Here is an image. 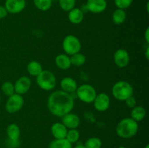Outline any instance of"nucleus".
Returning <instances> with one entry per match:
<instances>
[{
  "instance_id": "nucleus-1",
  "label": "nucleus",
  "mask_w": 149,
  "mask_h": 148,
  "mask_svg": "<svg viewBox=\"0 0 149 148\" xmlns=\"http://www.w3.org/2000/svg\"><path fill=\"white\" fill-rule=\"evenodd\" d=\"M74 107V100L71 94L62 90L53 91L48 97V110L56 117L62 118L71 112Z\"/></svg>"
},
{
  "instance_id": "nucleus-2",
  "label": "nucleus",
  "mask_w": 149,
  "mask_h": 148,
  "mask_svg": "<svg viewBox=\"0 0 149 148\" xmlns=\"http://www.w3.org/2000/svg\"><path fill=\"white\" fill-rule=\"evenodd\" d=\"M139 129L138 122L131 118H125L118 123L116 132L119 137L122 139H130L137 134Z\"/></svg>"
},
{
  "instance_id": "nucleus-3",
  "label": "nucleus",
  "mask_w": 149,
  "mask_h": 148,
  "mask_svg": "<svg viewBox=\"0 0 149 148\" xmlns=\"http://www.w3.org/2000/svg\"><path fill=\"white\" fill-rule=\"evenodd\" d=\"M113 97L119 101H125L133 95V87L127 81H119L113 84L111 89Z\"/></svg>"
},
{
  "instance_id": "nucleus-4",
  "label": "nucleus",
  "mask_w": 149,
  "mask_h": 148,
  "mask_svg": "<svg viewBox=\"0 0 149 148\" xmlns=\"http://www.w3.org/2000/svg\"><path fill=\"white\" fill-rule=\"evenodd\" d=\"M36 84L45 91H51L55 89L57 80L55 75L49 71H42L36 76Z\"/></svg>"
},
{
  "instance_id": "nucleus-5",
  "label": "nucleus",
  "mask_w": 149,
  "mask_h": 148,
  "mask_svg": "<svg viewBox=\"0 0 149 148\" xmlns=\"http://www.w3.org/2000/svg\"><path fill=\"white\" fill-rule=\"evenodd\" d=\"M62 46L65 54L68 56L79 52L81 49V44L79 39L74 35H68L63 39Z\"/></svg>"
},
{
  "instance_id": "nucleus-6",
  "label": "nucleus",
  "mask_w": 149,
  "mask_h": 148,
  "mask_svg": "<svg viewBox=\"0 0 149 148\" xmlns=\"http://www.w3.org/2000/svg\"><path fill=\"white\" fill-rule=\"evenodd\" d=\"M77 97L81 102L87 104L93 103L97 95V91L90 84H82L77 87L76 91Z\"/></svg>"
},
{
  "instance_id": "nucleus-7",
  "label": "nucleus",
  "mask_w": 149,
  "mask_h": 148,
  "mask_svg": "<svg viewBox=\"0 0 149 148\" xmlns=\"http://www.w3.org/2000/svg\"><path fill=\"white\" fill-rule=\"evenodd\" d=\"M24 104V99L22 95L15 93L8 97L5 104V109L7 113H16L20 111Z\"/></svg>"
},
{
  "instance_id": "nucleus-8",
  "label": "nucleus",
  "mask_w": 149,
  "mask_h": 148,
  "mask_svg": "<svg viewBox=\"0 0 149 148\" xmlns=\"http://www.w3.org/2000/svg\"><path fill=\"white\" fill-rule=\"evenodd\" d=\"M93 103L95 109L97 111L105 112L110 107V97L106 93H100L96 95Z\"/></svg>"
},
{
  "instance_id": "nucleus-9",
  "label": "nucleus",
  "mask_w": 149,
  "mask_h": 148,
  "mask_svg": "<svg viewBox=\"0 0 149 148\" xmlns=\"http://www.w3.org/2000/svg\"><path fill=\"white\" fill-rule=\"evenodd\" d=\"M87 12L93 14H99L107 8V1L106 0H87L85 4Z\"/></svg>"
},
{
  "instance_id": "nucleus-10",
  "label": "nucleus",
  "mask_w": 149,
  "mask_h": 148,
  "mask_svg": "<svg viewBox=\"0 0 149 148\" xmlns=\"http://www.w3.org/2000/svg\"><path fill=\"white\" fill-rule=\"evenodd\" d=\"M26 6V0H6L4 7L8 13L18 14L21 12Z\"/></svg>"
},
{
  "instance_id": "nucleus-11",
  "label": "nucleus",
  "mask_w": 149,
  "mask_h": 148,
  "mask_svg": "<svg viewBox=\"0 0 149 148\" xmlns=\"http://www.w3.org/2000/svg\"><path fill=\"white\" fill-rule=\"evenodd\" d=\"M130 55L125 49H119L113 55V61L115 65L120 68H125L130 62Z\"/></svg>"
},
{
  "instance_id": "nucleus-12",
  "label": "nucleus",
  "mask_w": 149,
  "mask_h": 148,
  "mask_svg": "<svg viewBox=\"0 0 149 148\" xmlns=\"http://www.w3.org/2000/svg\"><path fill=\"white\" fill-rule=\"evenodd\" d=\"M31 81L28 76H21L15 81L14 84L15 92L20 95L27 93L30 89Z\"/></svg>"
},
{
  "instance_id": "nucleus-13",
  "label": "nucleus",
  "mask_w": 149,
  "mask_h": 148,
  "mask_svg": "<svg viewBox=\"0 0 149 148\" xmlns=\"http://www.w3.org/2000/svg\"><path fill=\"white\" fill-rule=\"evenodd\" d=\"M62 123L68 129H77L80 125V118L77 114L70 112L63 116Z\"/></svg>"
},
{
  "instance_id": "nucleus-14",
  "label": "nucleus",
  "mask_w": 149,
  "mask_h": 148,
  "mask_svg": "<svg viewBox=\"0 0 149 148\" xmlns=\"http://www.w3.org/2000/svg\"><path fill=\"white\" fill-rule=\"evenodd\" d=\"M77 87V81L71 77H65L61 81V90L70 94L76 92Z\"/></svg>"
},
{
  "instance_id": "nucleus-15",
  "label": "nucleus",
  "mask_w": 149,
  "mask_h": 148,
  "mask_svg": "<svg viewBox=\"0 0 149 148\" xmlns=\"http://www.w3.org/2000/svg\"><path fill=\"white\" fill-rule=\"evenodd\" d=\"M50 131L55 139H65L68 132V129L62 123L57 122L52 125Z\"/></svg>"
},
{
  "instance_id": "nucleus-16",
  "label": "nucleus",
  "mask_w": 149,
  "mask_h": 148,
  "mask_svg": "<svg viewBox=\"0 0 149 148\" xmlns=\"http://www.w3.org/2000/svg\"><path fill=\"white\" fill-rule=\"evenodd\" d=\"M55 62L56 66L61 70H68L71 68V62L70 56L66 54H60L55 57Z\"/></svg>"
},
{
  "instance_id": "nucleus-17",
  "label": "nucleus",
  "mask_w": 149,
  "mask_h": 148,
  "mask_svg": "<svg viewBox=\"0 0 149 148\" xmlns=\"http://www.w3.org/2000/svg\"><path fill=\"white\" fill-rule=\"evenodd\" d=\"M84 13L81 11L80 8H75L74 7V9H72V10L68 12V20L72 24H80L83 21V20H84Z\"/></svg>"
},
{
  "instance_id": "nucleus-18",
  "label": "nucleus",
  "mask_w": 149,
  "mask_h": 148,
  "mask_svg": "<svg viewBox=\"0 0 149 148\" xmlns=\"http://www.w3.org/2000/svg\"><path fill=\"white\" fill-rule=\"evenodd\" d=\"M7 134L12 142H17L20 136V128L15 123H11L7 128Z\"/></svg>"
},
{
  "instance_id": "nucleus-19",
  "label": "nucleus",
  "mask_w": 149,
  "mask_h": 148,
  "mask_svg": "<svg viewBox=\"0 0 149 148\" xmlns=\"http://www.w3.org/2000/svg\"><path fill=\"white\" fill-rule=\"evenodd\" d=\"M130 115L131 118L138 123L145 118L146 115V111L143 106L136 105L132 109Z\"/></svg>"
},
{
  "instance_id": "nucleus-20",
  "label": "nucleus",
  "mask_w": 149,
  "mask_h": 148,
  "mask_svg": "<svg viewBox=\"0 0 149 148\" xmlns=\"http://www.w3.org/2000/svg\"><path fill=\"white\" fill-rule=\"evenodd\" d=\"M26 69H27L29 74H30L32 76L35 77L37 76L43 71V68H42V66L40 64V62L36 60H32L29 62V64L27 65V68Z\"/></svg>"
},
{
  "instance_id": "nucleus-21",
  "label": "nucleus",
  "mask_w": 149,
  "mask_h": 148,
  "mask_svg": "<svg viewBox=\"0 0 149 148\" xmlns=\"http://www.w3.org/2000/svg\"><path fill=\"white\" fill-rule=\"evenodd\" d=\"M112 21L116 25H122L126 20L127 13L125 10L122 9H116L112 13Z\"/></svg>"
},
{
  "instance_id": "nucleus-22",
  "label": "nucleus",
  "mask_w": 149,
  "mask_h": 148,
  "mask_svg": "<svg viewBox=\"0 0 149 148\" xmlns=\"http://www.w3.org/2000/svg\"><path fill=\"white\" fill-rule=\"evenodd\" d=\"M72 144L66 139H55L49 143V148H72Z\"/></svg>"
},
{
  "instance_id": "nucleus-23",
  "label": "nucleus",
  "mask_w": 149,
  "mask_h": 148,
  "mask_svg": "<svg viewBox=\"0 0 149 148\" xmlns=\"http://www.w3.org/2000/svg\"><path fill=\"white\" fill-rule=\"evenodd\" d=\"M70 59H71V65H74L76 67L81 66L86 62V56L80 52L70 56Z\"/></svg>"
},
{
  "instance_id": "nucleus-24",
  "label": "nucleus",
  "mask_w": 149,
  "mask_h": 148,
  "mask_svg": "<svg viewBox=\"0 0 149 148\" xmlns=\"http://www.w3.org/2000/svg\"><path fill=\"white\" fill-rule=\"evenodd\" d=\"M35 7L41 11H47L52 5V0H33Z\"/></svg>"
},
{
  "instance_id": "nucleus-25",
  "label": "nucleus",
  "mask_w": 149,
  "mask_h": 148,
  "mask_svg": "<svg viewBox=\"0 0 149 148\" xmlns=\"http://www.w3.org/2000/svg\"><path fill=\"white\" fill-rule=\"evenodd\" d=\"M80 137V133L77 129H68L65 139L68 141L71 144L77 143L79 141Z\"/></svg>"
},
{
  "instance_id": "nucleus-26",
  "label": "nucleus",
  "mask_w": 149,
  "mask_h": 148,
  "mask_svg": "<svg viewBox=\"0 0 149 148\" xmlns=\"http://www.w3.org/2000/svg\"><path fill=\"white\" fill-rule=\"evenodd\" d=\"M85 148H101L102 141L97 137H90L84 143Z\"/></svg>"
},
{
  "instance_id": "nucleus-27",
  "label": "nucleus",
  "mask_w": 149,
  "mask_h": 148,
  "mask_svg": "<svg viewBox=\"0 0 149 148\" xmlns=\"http://www.w3.org/2000/svg\"><path fill=\"white\" fill-rule=\"evenodd\" d=\"M1 91L4 95L7 97H10L11 95L14 94L15 93V87L14 84L10 81H6L4 82L1 85Z\"/></svg>"
},
{
  "instance_id": "nucleus-28",
  "label": "nucleus",
  "mask_w": 149,
  "mask_h": 148,
  "mask_svg": "<svg viewBox=\"0 0 149 148\" xmlns=\"http://www.w3.org/2000/svg\"><path fill=\"white\" fill-rule=\"evenodd\" d=\"M76 0H59V6L61 10L69 12L75 7Z\"/></svg>"
},
{
  "instance_id": "nucleus-29",
  "label": "nucleus",
  "mask_w": 149,
  "mask_h": 148,
  "mask_svg": "<svg viewBox=\"0 0 149 148\" xmlns=\"http://www.w3.org/2000/svg\"><path fill=\"white\" fill-rule=\"evenodd\" d=\"M133 0H114V4L118 9L126 10L131 6Z\"/></svg>"
},
{
  "instance_id": "nucleus-30",
  "label": "nucleus",
  "mask_w": 149,
  "mask_h": 148,
  "mask_svg": "<svg viewBox=\"0 0 149 148\" xmlns=\"http://www.w3.org/2000/svg\"><path fill=\"white\" fill-rule=\"evenodd\" d=\"M125 104L129 108L132 109L134 107L137 105V100L135 97H133V95L131 96V97H128L126 100H125Z\"/></svg>"
},
{
  "instance_id": "nucleus-31",
  "label": "nucleus",
  "mask_w": 149,
  "mask_h": 148,
  "mask_svg": "<svg viewBox=\"0 0 149 148\" xmlns=\"http://www.w3.org/2000/svg\"><path fill=\"white\" fill-rule=\"evenodd\" d=\"M8 15V12L7 11L4 6L0 5V19H3L6 17Z\"/></svg>"
},
{
  "instance_id": "nucleus-32",
  "label": "nucleus",
  "mask_w": 149,
  "mask_h": 148,
  "mask_svg": "<svg viewBox=\"0 0 149 148\" xmlns=\"http://www.w3.org/2000/svg\"><path fill=\"white\" fill-rule=\"evenodd\" d=\"M144 37H145L146 41V43L148 44H149V28H147L146 30Z\"/></svg>"
},
{
  "instance_id": "nucleus-33",
  "label": "nucleus",
  "mask_w": 149,
  "mask_h": 148,
  "mask_svg": "<svg viewBox=\"0 0 149 148\" xmlns=\"http://www.w3.org/2000/svg\"><path fill=\"white\" fill-rule=\"evenodd\" d=\"M145 55H146V59H149V46H147L146 49Z\"/></svg>"
},
{
  "instance_id": "nucleus-34",
  "label": "nucleus",
  "mask_w": 149,
  "mask_h": 148,
  "mask_svg": "<svg viewBox=\"0 0 149 148\" xmlns=\"http://www.w3.org/2000/svg\"><path fill=\"white\" fill-rule=\"evenodd\" d=\"M72 148H85V147H84V145H83V144H78V145H76L74 147Z\"/></svg>"
},
{
  "instance_id": "nucleus-35",
  "label": "nucleus",
  "mask_w": 149,
  "mask_h": 148,
  "mask_svg": "<svg viewBox=\"0 0 149 148\" xmlns=\"http://www.w3.org/2000/svg\"><path fill=\"white\" fill-rule=\"evenodd\" d=\"M118 148H127V147H124V146H120V147H119Z\"/></svg>"
},
{
  "instance_id": "nucleus-36",
  "label": "nucleus",
  "mask_w": 149,
  "mask_h": 148,
  "mask_svg": "<svg viewBox=\"0 0 149 148\" xmlns=\"http://www.w3.org/2000/svg\"><path fill=\"white\" fill-rule=\"evenodd\" d=\"M145 148H149V145H146V146L145 147Z\"/></svg>"
},
{
  "instance_id": "nucleus-37",
  "label": "nucleus",
  "mask_w": 149,
  "mask_h": 148,
  "mask_svg": "<svg viewBox=\"0 0 149 148\" xmlns=\"http://www.w3.org/2000/svg\"><path fill=\"white\" fill-rule=\"evenodd\" d=\"M0 102H1V96H0Z\"/></svg>"
}]
</instances>
